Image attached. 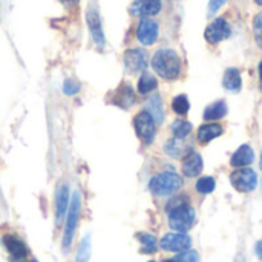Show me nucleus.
I'll return each mask as SVG.
<instances>
[{
	"mask_svg": "<svg viewBox=\"0 0 262 262\" xmlns=\"http://www.w3.org/2000/svg\"><path fill=\"white\" fill-rule=\"evenodd\" d=\"M80 209H81L80 195L75 192L72 195V200L68 207V218H66V227H64V235H63V247L64 249H69V246L72 244V239H74V235L77 230V224H78V218H80Z\"/></svg>",
	"mask_w": 262,
	"mask_h": 262,
	"instance_id": "obj_4",
	"label": "nucleus"
},
{
	"mask_svg": "<svg viewBox=\"0 0 262 262\" xmlns=\"http://www.w3.org/2000/svg\"><path fill=\"white\" fill-rule=\"evenodd\" d=\"M203 158L200 154L196 152H190L187 157H184V161H183V173L184 177H189V178H193V177H198L201 172H203Z\"/></svg>",
	"mask_w": 262,
	"mask_h": 262,
	"instance_id": "obj_14",
	"label": "nucleus"
},
{
	"mask_svg": "<svg viewBox=\"0 0 262 262\" xmlns=\"http://www.w3.org/2000/svg\"><path fill=\"white\" fill-rule=\"evenodd\" d=\"M258 71H259V81H261V89H262V60H261V63H259Z\"/></svg>",
	"mask_w": 262,
	"mask_h": 262,
	"instance_id": "obj_36",
	"label": "nucleus"
},
{
	"mask_svg": "<svg viewBox=\"0 0 262 262\" xmlns=\"http://www.w3.org/2000/svg\"><path fill=\"white\" fill-rule=\"evenodd\" d=\"M137 38L144 46L154 45L158 38V23L152 18H141L137 26Z\"/></svg>",
	"mask_w": 262,
	"mask_h": 262,
	"instance_id": "obj_11",
	"label": "nucleus"
},
{
	"mask_svg": "<svg viewBox=\"0 0 262 262\" xmlns=\"http://www.w3.org/2000/svg\"><path fill=\"white\" fill-rule=\"evenodd\" d=\"M3 246L6 247V250L11 253L12 258L15 259H25L26 258V246L15 236L12 235H5L3 236Z\"/></svg>",
	"mask_w": 262,
	"mask_h": 262,
	"instance_id": "obj_16",
	"label": "nucleus"
},
{
	"mask_svg": "<svg viewBox=\"0 0 262 262\" xmlns=\"http://www.w3.org/2000/svg\"><path fill=\"white\" fill-rule=\"evenodd\" d=\"M86 25H88V29H89V32H91V37H92L94 43H95L98 48H103L104 43H106V38H104V32H103L100 14H98L97 9L89 8V9L86 11Z\"/></svg>",
	"mask_w": 262,
	"mask_h": 262,
	"instance_id": "obj_10",
	"label": "nucleus"
},
{
	"mask_svg": "<svg viewBox=\"0 0 262 262\" xmlns=\"http://www.w3.org/2000/svg\"><path fill=\"white\" fill-rule=\"evenodd\" d=\"M11 262H25V259H15V258H12Z\"/></svg>",
	"mask_w": 262,
	"mask_h": 262,
	"instance_id": "obj_37",
	"label": "nucleus"
},
{
	"mask_svg": "<svg viewBox=\"0 0 262 262\" xmlns=\"http://www.w3.org/2000/svg\"><path fill=\"white\" fill-rule=\"evenodd\" d=\"M68 207H69V190H68V186H61L55 196V220H57V223L61 221V218L68 212Z\"/></svg>",
	"mask_w": 262,
	"mask_h": 262,
	"instance_id": "obj_18",
	"label": "nucleus"
},
{
	"mask_svg": "<svg viewBox=\"0 0 262 262\" xmlns=\"http://www.w3.org/2000/svg\"><path fill=\"white\" fill-rule=\"evenodd\" d=\"M157 86H158L157 78L149 72H143V75L138 80V92L146 95V94H150L152 91H155Z\"/></svg>",
	"mask_w": 262,
	"mask_h": 262,
	"instance_id": "obj_22",
	"label": "nucleus"
},
{
	"mask_svg": "<svg viewBox=\"0 0 262 262\" xmlns=\"http://www.w3.org/2000/svg\"><path fill=\"white\" fill-rule=\"evenodd\" d=\"M89 255H91V241H89V236H88L80 244V249H78L75 262H88L89 261Z\"/></svg>",
	"mask_w": 262,
	"mask_h": 262,
	"instance_id": "obj_28",
	"label": "nucleus"
},
{
	"mask_svg": "<svg viewBox=\"0 0 262 262\" xmlns=\"http://www.w3.org/2000/svg\"><path fill=\"white\" fill-rule=\"evenodd\" d=\"M63 3H66L68 6H74V5H77L78 3V0H61Z\"/></svg>",
	"mask_w": 262,
	"mask_h": 262,
	"instance_id": "obj_35",
	"label": "nucleus"
},
{
	"mask_svg": "<svg viewBox=\"0 0 262 262\" xmlns=\"http://www.w3.org/2000/svg\"><path fill=\"white\" fill-rule=\"evenodd\" d=\"M230 183L238 192L249 193L256 189L258 177L252 169H238L230 175Z\"/></svg>",
	"mask_w": 262,
	"mask_h": 262,
	"instance_id": "obj_5",
	"label": "nucleus"
},
{
	"mask_svg": "<svg viewBox=\"0 0 262 262\" xmlns=\"http://www.w3.org/2000/svg\"><path fill=\"white\" fill-rule=\"evenodd\" d=\"M192 246V239L190 236H187L186 233H167L166 236H163V239L160 241V247L166 252H186L189 250Z\"/></svg>",
	"mask_w": 262,
	"mask_h": 262,
	"instance_id": "obj_7",
	"label": "nucleus"
},
{
	"mask_svg": "<svg viewBox=\"0 0 262 262\" xmlns=\"http://www.w3.org/2000/svg\"><path fill=\"white\" fill-rule=\"evenodd\" d=\"M226 2H227V0H210V2H209V14L213 15Z\"/></svg>",
	"mask_w": 262,
	"mask_h": 262,
	"instance_id": "obj_33",
	"label": "nucleus"
},
{
	"mask_svg": "<svg viewBox=\"0 0 262 262\" xmlns=\"http://www.w3.org/2000/svg\"><path fill=\"white\" fill-rule=\"evenodd\" d=\"M229 35H230V25H229L227 20L223 18V17L215 18V20L206 28V32H204L206 40H207L209 43H212V45H216V43L226 40Z\"/></svg>",
	"mask_w": 262,
	"mask_h": 262,
	"instance_id": "obj_9",
	"label": "nucleus"
},
{
	"mask_svg": "<svg viewBox=\"0 0 262 262\" xmlns=\"http://www.w3.org/2000/svg\"><path fill=\"white\" fill-rule=\"evenodd\" d=\"M164 262H177L175 259H167V261H164Z\"/></svg>",
	"mask_w": 262,
	"mask_h": 262,
	"instance_id": "obj_40",
	"label": "nucleus"
},
{
	"mask_svg": "<svg viewBox=\"0 0 262 262\" xmlns=\"http://www.w3.org/2000/svg\"><path fill=\"white\" fill-rule=\"evenodd\" d=\"M223 126L218 124V123H209V124H203L200 129H198V141L203 143V144H207L210 143L212 140L218 138L223 135Z\"/></svg>",
	"mask_w": 262,
	"mask_h": 262,
	"instance_id": "obj_17",
	"label": "nucleus"
},
{
	"mask_svg": "<svg viewBox=\"0 0 262 262\" xmlns=\"http://www.w3.org/2000/svg\"><path fill=\"white\" fill-rule=\"evenodd\" d=\"M184 204H189V201H187L186 195L175 196V198L167 204V212H172L173 209H178V207H181V206H184Z\"/></svg>",
	"mask_w": 262,
	"mask_h": 262,
	"instance_id": "obj_32",
	"label": "nucleus"
},
{
	"mask_svg": "<svg viewBox=\"0 0 262 262\" xmlns=\"http://www.w3.org/2000/svg\"><path fill=\"white\" fill-rule=\"evenodd\" d=\"M149 262H155V261H149Z\"/></svg>",
	"mask_w": 262,
	"mask_h": 262,
	"instance_id": "obj_41",
	"label": "nucleus"
},
{
	"mask_svg": "<svg viewBox=\"0 0 262 262\" xmlns=\"http://www.w3.org/2000/svg\"><path fill=\"white\" fill-rule=\"evenodd\" d=\"M253 34L256 45L262 49V12H259L253 20Z\"/></svg>",
	"mask_w": 262,
	"mask_h": 262,
	"instance_id": "obj_29",
	"label": "nucleus"
},
{
	"mask_svg": "<svg viewBox=\"0 0 262 262\" xmlns=\"http://www.w3.org/2000/svg\"><path fill=\"white\" fill-rule=\"evenodd\" d=\"M259 167H261V170H262V152H261V163H259Z\"/></svg>",
	"mask_w": 262,
	"mask_h": 262,
	"instance_id": "obj_39",
	"label": "nucleus"
},
{
	"mask_svg": "<svg viewBox=\"0 0 262 262\" xmlns=\"http://www.w3.org/2000/svg\"><path fill=\"white\" fill-rule=\"evenodd\" d=\"M172 109L178 115H186L190 109V103H189L187 97L186 95H177L172 101Z\"/></svg>",
	"mask_w": 262,
	"mask_h": 262,
	"instance_id": "obj_26",
	"label": "nucleus"
},
{
	"mask_svg": "<svg viewBox=\"0 0 262 262\" xmlns=\"http://www.w3.org/2000/svg\"><path fill=\"white\" fill-rule=\"evenodd\" d=\"M134 127L137 130V135L140 140H143L146 144H150L155 138V120L147 111L140 112L134 120Z\"/></svg>",
	"mask_w": 262,
	"mask_h": 262,
	"instance_id": "obj_6",
	"label": "nucleus"
},
{
	"mask_svg": "<svg viewBox=\"0 0 262 262\" xmlns=\"http://www.w3.org/2000/svg\"><path fill=\"white\" fill-rule=\"evenodd\" d=\"M256 2V5H259V6H262V0H255Z\"/></svg>",
	"mask_w": 262,
	"mask_h": 262,
	"instance_id": "obj_38",
	"label": "nucleus"
},
{
	"mask_svg": "<svg viewBox=\"0 0 262 262\" xmlns=\"http://www.w3.org/2000/svg\"><path fill=\"white\" fill-rule=\"evenodd\" d=\"M164 150H166L167 155L175 157V158L183 157V154H186V157L190 154V150L184 147V140H178V138H173V140L167 141L166 146H164Z\"/></svg>",
	"mask_w": 262,
	"mask_h": 262,
	"instance_id": "obj_21",
	"label": "nucleus"
},
{
	"mask_svg": "<svg viewBox=\"0 0 262 262\" xmlns=\"http://www.w3.org/2000/svg\"><path fill=\"white\" fill-rule=\"evenodd\" d=\"M147 52L140 48H132L124 52V66L129 72H144L147 68Z\"/></svg>",
	"mask_w": 262,
	"mask_h": 262,
	"instance_id": "obj_8",
	"label": "nucleus"
},
{
	"mask_svg": "<svg viewBox=\"0 0 262 262\" xmlns=\"http://www.w3.org/2000/svg\"><path fill=\"white\" fill-rule=\"evenodd\" d=\"M137 238H138V241H140L141 246H143V249H141L143 253L150 255V253H155V252H157L158 243H157V238H155L154 235H150V233H140Z\"/></svg>",
	"mask_w": 262,
	"mask_h": 262,
	"instance_id": "obj_24",
	"label": "nucleus"
},
{
	"mask_svg": "<svg viewBox=\"0 0 262 262\" xmlns=\"http://www.w3.org/2000/svg\"><path fill=\"white\" fill-rule=\"evenodd\" d=\"M161 0H135L129 11L135 17L141 18H149L152 15H157L161 11Z\"/></svg>",
	"mask_w": 262,
	"mask_h": 262,
	"instance_id": "obj_12",
	"label": "nucleus"
},
{
	"mask_svg": "<svg viewBox=\"0 0 262 262\" xmlns=\"http://www.w3.org/2000/svg\"><path fill=\"white\" fill-rule=\"evenodd\" d=\"M243 80H241V72L236 68H229L224 72V78H223V86L230 91V92H238L241 89Z\"/></svg>",
	"mask_w": 262,
	"mask_h": 262,
	"instance_id": "obj_19",
	"label": "nucleus"
},
{
	"mask_svg": "<svg viewBox=\"0 0 262 262\" xmlns=\"http://www.w3.org/2000/svg\"><path fill=\"white\" fill-rule=\"evenodd\" d=\"M215 186H216V183L212 177H203L196 183V190L203 195H207L215 190Z\"/></svg>",
	"mask_w": 262,
	"mask_h": 262,
	"instance_id": "obj_27",
	"label": "nucleus"
},
{
	"mask_svg": "<svg viewBox=\"0 0 262 262\" xmlns=\"http://www.w3.org/2000/svg\"><path fill=\"white\" fill-rule=\"evenodd\" d=\"M147 112L152 115V118L155 120V123H161L163 121L164 112H163V103H161L160 95H155V97H152L149 100V103H147Z\"/></svg>",
	"mask_w": 262,
	"mask_h": 262,
	"instance_id": "obj_23",
	"label": "nucleus"
},
{
	"mask_svg": "<svg viewBox=\"0 0 262 262\" xmlns=\"http://www.w3.org/2000/svg\"><path fill=\"white\" fill-rule=\"evenodd\" d=\"M255 250H256V255H258V258H259V259H262V241H259V243L256 244V249H255Z\"/></svg>",
	"mask_w": 262,
	"mask_h": 262,
	"instance_id": "obj_34",
	"label": "nucleus"
},
{
	"mask_svg": "<svg viewBox=\"0 0 262 262\" xmlns=\"http://www.w3.org/2000/svg\"><path fill=\"white\" fill-rule=\"evenodd\" d=\"M226 115H227V103L220 100V101H215L210 106H207L203 117L206 121H215V120L224 118Z\"/></svg>",
	"mask_w": 262,
	"mask_h": 262,
	"instance_id": "obj_20",
	"label": "nucleus"
},
{
	"mask_svg": "<svg viewBox=\"0 0 262 262\" xmlns=\"http://www.w3.org/2000/svg\"><path fill=\"white\" fill-rule=\"evenodd\" d=\"M183 186V178L173 172H163L155 175L149 181V190L157 196H169L180 190Z\"/></svg>",
	"mask_w": 262,
	"mask_h": 262,
	"instance_id": "obj_2",
	"label": "nucleus"
},
{
	"mask_svg": "<svg viewBox=\"0 0 262 262\" xmlns=\"http://www.w3.org/2000/svg\"><path fill=\"white\" fill-rule=\"evenodd\" d=\"M195 224V210L190 204H184L178 209L169 212V226L170 229L184 233L192 229Z\"/></svg>",
	"mask_w": 262,
	"mask_h": 262,
	"instance_id": "obj_3",
	"label": "nucleus"
},
{
	"mask_svg": "<svg viewBox=\"0 0 262 262\" xmlns=\"http://www.w3.org/2000/svg\"><path fill=\"white\" fill-rule=\"evenodd\" d=\"M112 103L121 109H129L135 103V92L130 84L124 83L121 84L112 95Z\"/></svg>",
	"mask_w": 262,
	"mask_h": 262,
	"instance_id": "obj_13",
	"label": "nucleus"
},
{
	"mask_svg": "<svg viewBox=\"0 0 262 262\" xmlns=\"http://www.w3.org/2000/svg\"><path fill=\"white\" fill-rule=\"evenodd\" d=\"M173 259L177 262H200V255L195 250H186V252H181Z\"/></svg>",
	"mask_w": 262,
	"mask_h": 262,
	"instance_id": "obj_30",
	"label": "nucleus"
},
{
	"mask_svg": "<svg viewBox=\"0 0 262 262\" xmlns=\"http://www.w3.org/2000/svg\"><path fill=\"white\" fill-rule=\"evenodd\" d=\"M154 71L164 80H177L181 72V58L173 49H160L152 58Z\"/></svg>",
	"mask_w": 262,
	"mask_h": 262,
	"instance_id": "obj_1",
	"label": "nucleus"
},
{
	"mask_svg": "<svg viewBox=\"0 0 262 262\" xmlns=\"http://www.w3.org/2000/svg\"><path fill=\"white\" fill-rule=\"evenodd\" d=\"M192 130V124L189 121H183V120H177L173 124H172V132L175 135V138L178 140H184Z\"/></svg>",
	"mask_w": 262,
	"mask_h": 262,
	"instance_id": "obj_25",
	"label": "nucleus"
},
{
	"mask_svg": "<svg viewBox=\"0 0 262 262\" xmlns=\"http://www.w3.org/2000/svg\"><path fill=\"white\" fill-rule=\"evenodd\" d=\"M255 160V154H253V149L249 146V144H243L239 146V149L232 155V160H230V164L233 167H247L253 163Z\"/></svg>",
	"mask_w": 262,
	"mask_h": 262,
	"instance_id": "obj_15",
	"label": "nucleus"
},
{
	"mask_svg": "<svg viewBox=\"0 0 262 262\" xmlns=\"http://www.w3.org/2000/svg\"><path fill=\"white\" fill-rule=\"evenodd\" d=\"M78 91H80V83L78 81H75L72 78L64 80V83H63V92L66 95H75Z\"/></svg>",
	"mask_w": 262,
	"mask_h": 262,
	"instance_id": "obj_31",
	"label": "nucleus"
}]
</instances>
